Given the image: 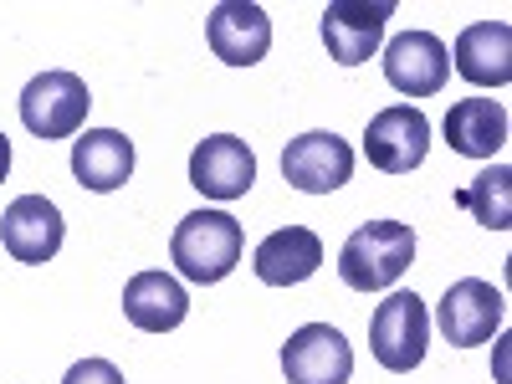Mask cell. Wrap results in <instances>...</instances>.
I'll use <instances>...</instances> for the list:
<instances>
[{
    "mask_svg": "<svg viewBox=\"0 0 512 384\" xmlns=\"http://www.w3.org/2000/svg\"><path fill=\"white\" fill-rule=\"evenodd\" d=\"M410 262H415V231L405 221H364L338 251V277L354 292H384L410 272Z\"/></svg>",
    "mask_w": 512,
    "mask_h": 384,
    "instance_id": "obj_1",
    "label": "cell"
},
{
    "mask_svg": "<svg viewBox=\"0 0 512 384\" xmlns=\"http://www.w3.org/2000/svg\"><path fill=\"white\" fill-rule=\"evenodd\" d=\"M241 221L226 216V210H195V216H185L175 226V236H169V256H175V267L180 277L210 287V282H221L236 272L241 262Z\"/></svg>",
    "mask_w": 512,
    "mask_h": 384,
    "instance_id": "obj_2",
    "label": "cell"
},
{
    "mask_svg": "<svg viewBox=\"0 0 512 384\" xmlns=\"http://www.w3.org/2000/svg\"><path fill=\"white\" fill-rule=\"evenodd\" d=\"M431 344V313L415 292H390L369 318V349L390 374H410Z\"/></svg>",
    "mask_w": 512,
    "mask_h": 384,
    "instance_id": "obj_3",
    "label": "cell"
},
{
    "mask_svg": "<svg viewBox=\"0 0 512 384\" xmlns=\"http://www.w3.org/2000/svg\"><path fill=\"white\" fill-rule=\"evenodd\" d=\"M88 108H93V93H88V82H82L77 72H41V77L26 82V93H21V123L41 144L72 139L82 128V118H88Z\"/></svg>",
    "mask_w": 512,
    "mask_h": 384,
    "instance_id": "obj_4",
    "label": "cell"
},
{
    "mask_svg": "<svg viewBox=\"0 0 512 384\" xmlns=\"http://www.w3.org/2000/svg\"><path fill=\"white\" fill-rule=\"evenodd\" d=\"M502 313H507V303H502V292L492 282L461 277L436 303V328H441V338L451 349H477L502 328Z\"/></svg>",
    "mask_w": 512,
    "mask_h": 384,
    "instance_id": "obj_5",
    "label": "cell"
},
{
    "mask_svg": "<svg viewBox=\"0 0 512 384\" xmlns=\"http://www.w3.org/2000/svg\"><path fill=\"white\" fill-rule=\"evenodd\" d=\"M364 154H369L374 169H384V175H410V169H420L425 154H431V118L410 103L374 113L369 128H364Z\"/></svg>",
    "mask_w": 512,
    "mask_h": 384,
    "instance_id": "obj_6",
    "label": "cell"
},
{
    "mask_svg": "<svg viewBox=\"0 0 512 384\" xmlns=\"http://www.w3.org/2000/svg\"><path fill=\"white\" fill-rule=\"evenodd\" d=\"M451 77V52L431 31H400L384 47V82L405 98H436Z\"/></svg>",
    "mask_w": 512,
    "mask_h": 384,
    "instance_id": "obj_7",
    "label": "cell"
},
{
    "mask_svg": "<svg viewBox=\"0 0 512 384\" xmlns=\"http://www.w3.org/2000/svg\"><path fill=\"white\" fill-rule=\"evenodd\" d=\"M282 374L287 384H349L354 349L349 338L328 323H303L282 344Z\"/></svg>",
    "mask_w": 512,
    "mask_h": 384,
    "instance_id": "obj_8",
    "label": "cell"
},
{
    "mask_svg": "<svg viewBox=\"0 0 512 384\" xmlns=\"http://www.w3.org/2000/svg\"><path fill=\"white\" fill-rule=\"evenodd\" d=\"M354 175V149L328 134V128H313V134H297L282 149V180L303 195H328Z\"/></svg>",
    "mask_w": 512,
    "mask_h": 384,
    "instance_id": "obj_9",
    "label": "cell"
},
{
    "mask_svg": "<svg viewBox=\"0 0 512 384\" xmlns=\"http://www.w3.org/2000/svg\"><path fill=\"white\" fill-rule=\"evenodd\" d=\"M0 241H6V251L16 256V262L41 267L62 251L67 221L47 195H21V200L6 205V216H0Z\"/></svg>",
    "mask_w": 512,
    "mask_h": 384,
    "instance_id": "obj_10",
    "label": "cell"
},
{
    "mask_svg": "<svg viewBox=\"0 0 512 384\" xmlns=\"http://www.w3.org/2000/svg\"><path fill=\"white\" fill-rule=\"evenodd\" d=\"M205 41L226 67H251L272 52V21L262 6H246V0H226V6L210 11L205 21Z\"/></svg>",
    "mask_w": 512,
    "mask_h": 384,
    "instance_id": "obj_11",
    "label": "cell"
},
{
    "mask_svg": "<svg viewBox=\"0 0 512 384\" xmlns=\"http://www.w3.org/2000/svg\"><path fill=\"white\" fill-rule=\"evenodd\" d=\"M256 180V159L246 149V139L236 134H210L195 154H190V185L210 200H241Z\"/></svg>",
    "mask_w": 512,
    "mask_h": 384,
    "instance_id": "obj_12",
    "label": "cell"
},
{
    "mask_svg": "<svg viewBox=\"0 0 512 384\" xmlns=\"http://www.w3.org/2000/svg\"><path fill=\"white\" fill-rule=\"evenodd\" d=\"M395 6H349V0H338V6L323 11V47L338 67H359L379 52L384 41V21H390Z\"/></svg>",
    "mask_w": 512,
    "mask_h": 384,
    "instance_id": "obj_13",
    "label": "cell"
},
{
    "mask_svg": "<svg viewBox=\"0 0 512 384\" xmlns=\"http://www.w3.org/2000/svg\"><path fill=\"white\" fill-rule=\"evenodd\" d=\"M456 72L472 88H507L512 82V26L507 21H477L456 36Z\"/></svg>",
    "mask_w": 512,
    "mask_h": 384,
    "instance_id": "obj_14",
    "label": "cell"
},
{
    "mask_svg": "<svg viewBox=\"0 0 512 384\" xmlns=\"http://www.w3.org/2000/svg\"><path fill=\"white\" fill-rule=\"evenodd\" d=\"M251 267H256V277H262L267 287H297V282H308L323 267V241L308 226H282V231H272L262 246H256Z\"/></svg>",
    "mask_w": 512,
    "mask_h": 384,
    "instance_id": "obj_15",
    "label": "cell"
},
{
    "mask_svg": "<svg viewBox=\"0 0 512 384\" xmlns=\"http://www.w3.org/2000/svg\"><path fill=\"white\" fill-rule=\"evenodd\" d=\"M123 318L139 333H169L190 318V297L169 272H139L123 287Z\"/></svg>",
    "mask_w": 512,
    "mask_h": 384,
    "instance_id": "obj_16",
    "label": "cell"
},
{
    "mask_svg": "<svg viewBox=\"0 0 512 384\" xmlns=\"http://www.w3.org/2000/svg\"><path fill=\"white\" fill-rule=\"evenodd\" d=\"M72 175L82 190H118L128 175H134V139H123L118 128H88L72 144Z\"/></svg>",
    "mask_w": 512,
    "mask_h": 384,
    "instance_id": "obj_17",
    "label": "cell"
},
{
    "mask_svg": "<svg viewBox=\"0 0 512 384\" xmlns=\"http://www.w3.org/2000/svg\"><path fill=\"white\" fill-rule=\"evenodd\" d=\"M446 144L466 159H492L507 144V108L497 98H461L446 108Z\"/></svg>",
    "mask_w": 512,
    "mask_h": 384,
    "instance_id": "obj_18",
    "label": "cell"
},
{
    "mask_svg": "<svg viewBox=\"0 0 512 384\" xmlns=\"http://www.w3.org/2000/svg\"><path fill=\"white\" fill-rule=\"evenodd\" d=\"M456 205L472 210L487 231H507V226H512V169H507V164L482 169L472 185L456 190Z\"/></svg>",
    "mask_w": 512,
    "mask_h": 384,
    "instance_id": "obj_19",
    "label": "cell"
},
{
    "mask_svg": "<svg viewBox=\"0 0 512 384\" xmlns=\"http://www.w3.org/2000/svg\"><path fill=\"white\" fill-rule=\"evenodd\" d=\"M62 384H123V374H118V364H108V359H82V364L67 369Z\"/></svg>",
    "mask_w": 512,
    "mask_h": 384,
    "instance_id": "obj_20",
    "label": "cell"
},
{
    "mask_svg": "<svg viewBox=\"0 0 512 384\" xmlns=\"http://www.w3.org/2000/svg\"><path fill=\"white\" fill-rule=\"evenodd\" d=\"M6 169H11V139L0 134V185H6Z\"/></svg>",
    "mask_w": 512,
    "mask_h": 384,
    "instance_id": "obj_21",
    "label": "cell"
}]
</instances>
